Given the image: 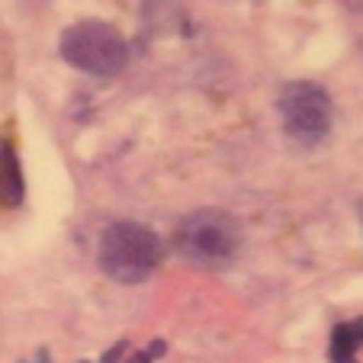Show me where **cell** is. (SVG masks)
<instances>
[{
	"label": "cell",
	"instance_id": "6da1fadb",
	"mask_svg": "<svg viewBox=\"0 0 363 363\" xmlns=\"http://www.w3.org/2000/svg\"><path fill=\"white\" fill-rule=\"evenodd\" d=\"M103 270L123 286L145 283L161 264V241L148 225L138 222H116L106 228L100 241Z\"/></svg>",
	"mask_w": 363,
	"mask_h": 363
},
{
	"label": "cell",
	"instance_id": "277c9868",
	"mask_svg": "<svg viewBox=\"0 0 363 363\" xmlns=\"http://www.w3.org/2000/svg\"><path fill=\"white\" fill-rule=\"evenodd\" d=\"M283 129L302 148H315L331 132V100L318 84L296 81L286 84L280 94Z\"/></svg>",
	"mask_w": 363,
	"mask_h": 363
},
{
	"label": "cell",
	"instance_id": "8992f818",
	"mask_svg": "<svg viewBox=\"0 0 363 363\" xmlns=\"http://www.w3.org/2000/svg\"><path fill=\"white\" fill-rule=\"evenodd\" d=\"M360 344H363V322L337 325L335 335H331V363H354Z\"/></svg>",
	"mask_w": 363,
	"mask_h": 363
},
{
	"label": "cell",
	"instance_id": "5b68a950",
	"mask_svg": "<svg viewBox=\"0 0 363 363\" xmlns=\"http://www.w3.org/2000/svg\"><path fill=\"white\" fill-rule=\"evenodd\" d=\"M26 196V184H23V171L16 161V151L10 142L0 138V206L16 209Z\"/></svg>",
	"mask_w": 363,
	"mask_h": 363
},
{
	"label": "cell",
	"instance_id": "3957f363",
	"mask_svg": "<svg viewBox=\"0 0 363 363\" xmlns=\"http://www.w3.org/2000/svg\"><path fill=\"white\" fill-rule=\"evenodd\" d=\"M241 247V222L219 209H199L177 228V251L203 267L228 264Z\"/></svg>",
	"mask_w": 363,
	"mask_h": 363
},
{
	"label": "cell",
	"instance_id": "7a4b0ae2",
	"mask_svg": "<svg viewBox=\"0 0 363 363\" xmlns=\"http://www.w3.org/2000/svg\"><path fill=\"white\" fill-rule=\"evenodd\" d=\"M62 55L71 68L94 77H113L129 62V45L113 29L110 23L100 20H81L65 29L62 35Z\"/></svg>",
	"mask_w": 363,
	"mask_h": 363
},
{
	"label": "cell",
	"instance_id": "52a82bcc",
	"mask_svg": "<svg viewBox=\"0 0 363 363\" xmlns=\"http://www.w3.org/2000/svg\"><path fill=\"white\" fill-rule=\"evenodd\" d=\"M103 363H151V360H148V354H129V344L119 341L110 354L103 357Z\"/></svg>",
	"mask_w": 363,
	"mask_h": 363
}]
</instances>
